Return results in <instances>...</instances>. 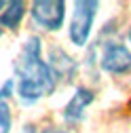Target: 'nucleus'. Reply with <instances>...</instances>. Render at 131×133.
I'll return each instance as SVG.
<instances>
[{"mask_svg": "<svg viewBox=\"0 0 131 133\" xmlns=\"http://www.w3.org/2000/svg\"><path fill=\"white\" fill-rule=\"evenodd\" d=\"M15 72V93L19 104L30 108L40 99L53 95L57 89V78L49 61L42 55V40L38 36H28L21 44V51L13 65Z\"/></svg>", "mask_w": 131, "mask_h": 133, "instance_id": "nucleus-1", "label": "nucleus"}, {"mask_svg": "<svg viewBox=\"0 0 131 133\" xmlns=\"http://www.w3.org/2000/svg\"><path fill=\"white\" fill-rule=\"evenodd\" d=\"M97 11H100V2H93V0L74 2V11H72L70 25H68V38L74 46H85L89 42Z\"/></svg>", "mask_w": 131, "mask_h": 133, "instance_id": "nucleus-2", "label": "nucleus"}, {"mask_svg": "<svg viewBox=\"0 0 131 133\" xmlns=\"http://www.w3.org/2000/svg\"><path fill=\"white\" fill-rule=\"evenodd\" d=\"M66 9L68 4L63 0H36L30 4V17L44 32H59L66 21Z\"/></svg>", "mask_w": 131, "mask_h": 133, "instance_id": "nucleus-3", "label": "nucleus"}, {"mask_svg": "<svg viewBox=\"0 0 131 133\" xmlns=\"http://www.w3.org/2000/svg\"><path fill=\"white\" fill-rule=\"evenodd\" d=\"M100 68L112 76L131 72V49L119 40H108L100 49Z\"/></svg>", "mask_w": 131, "mask_h": 133, "instance_id": "nucleus-4", "label": "nucleus"}, {"mask_svg": "<svg viewBox=\"0 0 131 133\" xmlns=\"http://www.w3.org/2000/svg\"><path fill=\"white\" fill-rule=\"evenodd\" d=\"M93 102H95V93H93V89H89V87H76L74 95L68 99V104H66L63 110H61V118H63V123L70 125V127L80 125V123L85 121L87 110H89V106H91Z\"/></svg>", "mask_w": 131, "mask_h": 133, "instance_id": "nucleus-5", "label": "nucleus"}, {"mask_svg": "<svg viewBox=\"0 0 131 133\" xmlns=\"http://www.w3.org/2000/svg\"><path fill=\"white\" fill-rule=\"evenodd\" d=\"M47 61H49V65H51V70H53V74H55L57 80L70 82L76 76V72H78V61L66 51V49H61L59 44L49 46Z\"/></svg>", "mask_w": 131, "mask_h": 133, "instance_id": "nucleus-6", "label": "nucleus"}, {"mask_svg": "<svg viewBox=\"0 0 131 133\" xmlns=\"http://www.w3.org/2000/svg\"><path fill=\"white\" fill-rule=\"evenodd\" d=\"M28 13V4L21 2V0H13V2L6 4V9L2 11V15H0V25L6 28V30H19L23 17Z\"/></svg>", "mask_w": 131, "mask_h": 133, "instance_id": "nucleus-7", "label": "nucleus"}, {"mask_svg": "<svg viewBox=\"0 0 131 133\" xmlns=\"http://www.w3.org/2000/svg\"><path fill=\"white\" fill-rule=\"evenodd\" d=\"M13 129V112L9 102H0V133H11Z\"/></svg>", "mask_w": 131, "mask_h": 133, "instance_id": "nucleus-8", "label": "nucleus"}, {"mask_svg": "<svg viewBox=\"0 0 131 133\" xmlns=\"http://www.w3.org/2000/svg\"><path fill=\"white\" fill-rule=\"evenodd\" d=\"M44 133H72V131H66V129H47Z\"/></svg>", "mask_w": 131, "mask_h": 133, "instance_id": "nucleus-9", "label": "nucleus"}, {"mask_svg": "<svg viewBox=\"0 0 131 133\" xmlns=\"http://www.w3.org/2000/svg\"><path fill=\"white\" fill-rule=\"evenodd\" d=\"M23 133H36V131H34V125H25V127H23Z\"/></svg>", "mask_w": 131, "mask_h": 133, "instance_id": "nucleus-10", "label": "nucleus"}, {"mask_svg": "<svg viewBox=\"0 0 131 133\" xmlns=\"http://www.w3.org/2000/svg\"><path fill=\"white\" fill-rule=\"evenodd\" d=\"M6 4H9V2H2V0H0V15H2V11L6 9Z\"/></svg>", "mask_w": 131, "mask_h": 133, "instance_id": "nucleus-11", "label": "nucleus"}, {"mask_svg": "<svg viewBox=\"0 0 131 133\" xmlns=\"http://www.w3.org/2000/svg\"><path fill=\"white\" fill-rule=\"evenodd\" d=\"M127 40H129V46H131V25H129V30H127Z\"/></svg>", "mask_w": 131, "mask_h": 133, "instance_id": "nucleus-12", "label": "nucleus"}, {"mask_svg": "<svg viewBox=\"0 0 131 133\" xmlns=\"http://www.w3.org/2000/svg\"><path fill=\"white\" fill-rule=\"evenodd\" d=\"M2 32H4V28H2V25H0V38H2Z\"/></svg>", "mask_w": 131, "mask_h": 133, "instance_id": "nucleus-13", "label": "nucleus"}]
</instances>
